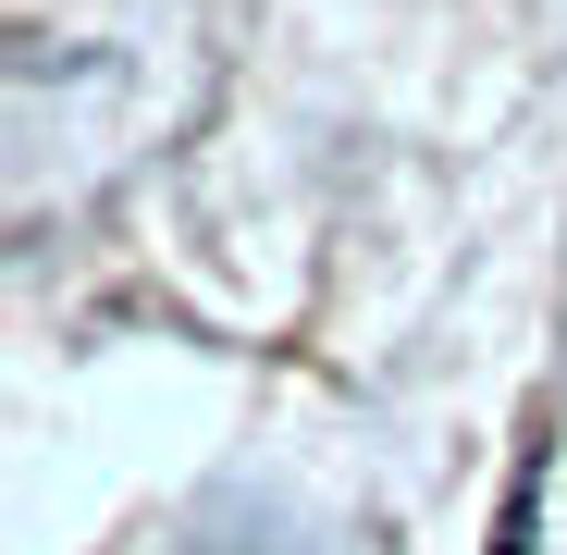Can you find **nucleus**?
Listing matches in <instances>:
<instances>
[{
    "mask_svg": "<svg viewBox=\"0 0 567 555\" xmlns=\"http://www.w3.org/2000/svg\"><path fill=\"white\" fill-rule=\"evenodd\" d=\"M530 531H543V456L518 470V494H506V531H494V555H530Z\"/></svg>",
    "mask_w": 567,
    "mask_h": 555,
    "instance_id": "f257e3e1",
    "label": "nucleus"
}]
</instances>
